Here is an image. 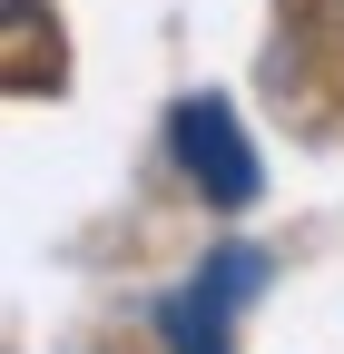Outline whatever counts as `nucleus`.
<instances>
[{"mask_svg":"<svg viewBox=\"0 0 344 354\" xmlns=\"http://www.w3.org/2000/svg\"><path fill=\"white\" fill-rule=\"evenodd\" d=\"M266 286V256L256 246H217L197 266V276L157 305V335H167V354H227V325H236V295H256Z\"/></svg>","mask_w":344,"mask_h":354,"instance_id":"f257e3e1","label":"nucleus"},{"mask_svg":"<svg viewBox=\"0 0 344 354\" xmlns=\"http://www.w3.org/2000/svg\"><path fill=\"white\" fill-rule=\"evenodd\" d=\"M178 167L217 207H256V187H266V167H256V148H246V128H236L227 99H187L178 109Z\"/></svg>","mask_w":344,"mask_h":354,"instance_id":"f03ea898","label":"nucleus"},{"mask_svg":"<svg viewBox=\"0 0 344 354\" xmlns=\"http://www.w3.org/2000/svg\"><path fill=\"white\" fill-rule=\"evenodd\" d=\"M20 10H30V0H0V30H10V20H20Z\"/></svg>","mask_w":344,"mask_h":354,"instance_id":"7ed1b4c3","label":"nucleus"}]
</instances>
